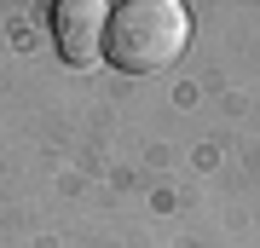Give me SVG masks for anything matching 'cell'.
<instances>
[{"instance_id":"2","label":"cell","mask_w":260,"mask_h":248,"mask_svg":"<svg viewBox=\"0 0 260 248\" xmlns=\"http://www.w3.org/2000/svg\"><path fill=\"white\" fill-rule=\"evenodd\" d=\"M104 29H110L104 0H58L52 6V41L64 52V64H75V69H93L104 58Z\"/></svg>"},{"instance_id":"1","label":"cell","mask_w":260,"mask_h":248,"mask_svg":"<svg viewBox=\"0 0 260 248\" xmlns=\"http://www.w3.org/2000/svg\"><path fill=\"white\" fill-rule=\"evenodd\" d=\"M185 41H191V12L179 0H127L110 12L104 58L127 75H156L168 64H179Z\"/></svg>"}]
</instances>
